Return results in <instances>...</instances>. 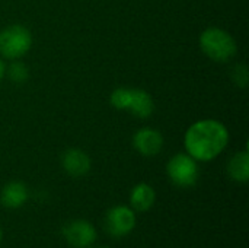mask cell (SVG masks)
I'll use <instances>...</instances> for the list:
<instances>
[{
  "mask_svg": "<svg viewBox=\"0 0 249 248\" xmlns=\"http://www.w3.org/2000/svg\"><path fill=\"white\" fill-rule=\"evenodd\" d=\"M4 75H6V64H4V61H3V58L0 57V82L3 80Z\"/></svg>",
  "mask_w": 249,
  "mask_h": 248,
  "instance_id": "obj_16",
  "label": "cell"
},
{
  "mask_svg": "<svg viewBox=\"0 0 249 248\" xmlns=\"http://www.w3.org/2000/svg\"><path fill=\"white\" fill-rule=\"evenodd\" d=\"M127 111L140 120H146L155 113V101L147 91L130 88V102Z\"/></svg>",
  "mask_w": 249,
  "mask_h": 248,
  "instance_id": "obj_9",
  "label": "cell"
},
{
  "mask_svg": "<svg viewBox=\"0 0 249 248\" xmlns=\"http://www.w3.org/2000/svg\"><path fill=\"white\" fill-rule=\"evenodd\" d=\"M133 148L146 158H152L160 153L163 148V136L159 130L152 127L139 129L131 139Z\"/></svg>",
  "mask_w": 249,
  "mask_h": 248,
  "instance_id": "obj_7",
  "label": "cell"
},
{
  "mask_svg": "<svg viewBox=\"0 0 249 248\" xmlns=\"http://www.w3.org/2000/svg\"><path fill=\"white\" fill-rule=\"evenodd\" d=\"M198 44L201 51L216 63H228L238 54L235 38L225 29L210 26L200 34Z\"/></svg>",
  "mask_w": 249,
  "mask_h": 248,
  "instance_id": "obj_2",
  "label": "cell"
},
{
  "mask_svg": "<svg viewBox=\"0 0 249 248\" xmlns=\"http://www.w3.org/2000/svg\"><path fill=\"white\" fill-rule=\"evenodd\" d=\"M1 241H3V231H1V228H0V244H1Z\"/></svg>",
  "mask_w": 249,
  "mask_h": 248,
  "instance_id": "obj_17",
  "label": "cell"
},
{
  "mask_svg": "<svg viewBox=\"0 0 249 248\" xmlns=\"http://www.w3.org/2000/svg\"><path fill=\"white\" fill-rule=\"evenodd\" d=\"M28 187L22 181L7 183L0 193V203L7 209H19L28 202Z\"/></svg>",
  "mask_w": 249,
  "mask_h": 248,
  "instance_id": "obj_10",
  "label": "cell"
},
{
  "mask_svg": "<svg viewBox=\"0 0 249 248\" xmlns=\"http://www.w3.org/2000/svg\"><path fill=\"white\" fill-rule=\"evenodd\" d=\"M63 237L66 241L74 248H88L96 241V229L95 227L83 219H76L69 222L63 228Z\"/></svg>",
  "mask_w": 249,
  "mask_h": 248,
  "instance_id": "obj_6",
  "label": "cell"
},
{
  "mask_svg": "<svg viewBox=\"0 0 249 248\" xmlns=\"http://www.w3.org/2000/svg\"><path fill=\"white\" fill-rule=\"evenodd\" d=\"M248 69L245 64H236L232 70V80L236 86L239 88H247L248 86Z\"/></svg>",
  "mask_w": 249,
  "mask_h": 248,
  "instance_id": "obj_15",
  "label": "cell"
},
{
  "mask_svg": "<svg viewBox=\"0 0 249 248\" xmlns=\"http://www.w3.org/2000/svg\"><path fill=\"white\" fill-rule=\"evenodd\" d=\"M136 227V213L128 206H114L107 212L105 228L112 237H125Z\"/></svg>",
  "mask_w": 249,
  "mask_h": 248,
  "instance_id": "obj_5",
  "label": "cell"
},
{
  "mask_svg": "<svg viewBox=\"0 0 249 248\" xmlns=\"http://www.w3.org/2000/svg\"><path fill=\"white\" fill-rule=\"evenodd\" d=\"M90 165H92V162H90L89 155L85 151L77 149V148L67 149L61 156L63 170L70 177H74V178L86 175L90 171Z\"/></svg>",
  "mask_w": 249,
  "mask_h": 248,
  "instance_id": "obj_8",
  "label": "cell"
},
{
  "mask_svg": "<svg viewBox=\"0 0 249 248\" xmlns=\"http://www.w3.org/2000/svg\"><path fill=\"white\" fill-rule=\"evenodd\" d=\"M229 130L217 120L204 118L191 124L184 134L187 153L197 162H210L229 145Z\"/></svg>",
  "mask_w": 249,
  "mask_h": 248,
  "instance_id": "obj_1",
  "label": "cell"
},
{
  "mask_svg": "<svg viewBox=\"0 0 249 248\" xmlns=\"http://www.w3.org/2000/svg\"><path fill=\"white\" fill-rule=\"evenodd\" d=\"M166 174L174 186L188 189L197 184L200 177V168L194 158L187 152L174 155L166 164Z\"/></svg>",
  "mask_w": 249,
  "mask_h": 248,
  "instance_id": "obj_4",
  "label": "cell"
},
{
  "mask_svg": "<svg viewBox=\"0 0 249 248\" xmlns=\"http://www.w3.org/2000/svg\"><path fill=\"white\" fill-rule=\"evenodd\" d=\"M32 47L31 31L19 23L9 25L0 31V57L6 60H19Z\"/></svg>",
  "mask_w": 249,
  "mask_h": 248,
  "instance_id": "obj_3",
  "label": "cell"
},
{
  "mask_svg": "<svg viewBox=\"0 0 249 248\" xmlns=\"http://www.w3.org/2000/svg\"><path fill=\"white\" fill-rule=\"evenodd\" d=\"M6 75L13 83H23L29 77V69L19 60H12L10 66L6 67Z\"/></svg>",
  "mask_w": 249,
  "mask_h": 248,
  "instance_id": "obj_13",
  "label": "cell"
},
{
  "mask_svg": "<svg viewBox=\"0 0 249 248\" xmlns=\"http://www.w3.org/2000/svg\"><path fill=\"white\" fill-rule=\"evenodd\" d=\"M111 105L118 111H127L130 102V88H117L109 96Z\"/></svg>",
  "mask_w": 249,
  "mask_h": 248,
  "instance_id": "obj_14",
  "label": "cell"
},
{
  "mask_svg": "<svg viewBox=\"0 0 249 248\" xmlns=\"http://www.w3.org/2000/svg\"><path fill=\"white\" fill-rule=\"evenodd\" d=\"M98 248H107V247H98Z\"/></svg>",
  "mask_w": 249,
  "mask_h": 248,
  "instance_id": "obj_18",
  "label": "cell"
},
{
  "mask_svg": "<svg viewBox=\"0 0 249 248\" xmlns=\"http://www.w3.org/2000/svg\"><path fill=\"white\" fill-rule=\"evenodd\" d=\"M156 202V191L152 186L146 183L137 184L130 193V205L133 210L147 212Z\"/></svg>",
  "mask_w": 249,
  "mask_h": 248,
  "instance_id": "obj_11",
  "label": "cell"
},
{
  "mask_svg": "<svg viewBox=\"0 0 249 248\" xmlns=\"http://www.w3.org/2000/svg\"><path fill=\"white\" fill-rule=\"evenodd\" d=\"M228 174L236 183H247L249 180V153L247 149L236 152L229 164H228Z\"/></svg>",
  "mask_w": 249,
  "mask_h": 248,
  "instance_id": "obj_12",
  "label": "cell"
}]
</instances>
